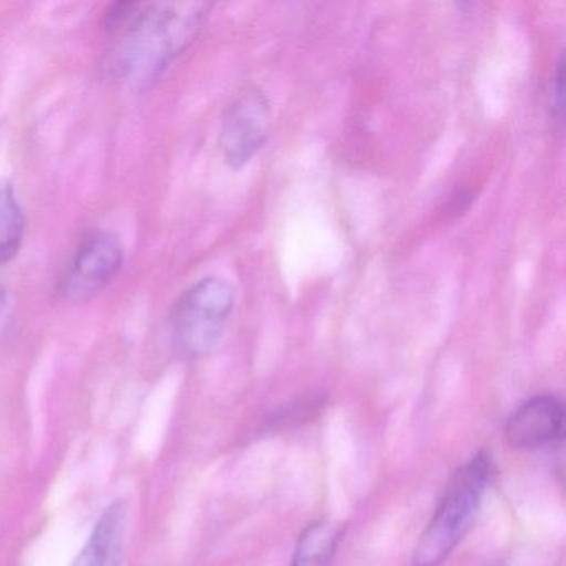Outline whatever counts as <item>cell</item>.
<instances>
[{
    "label": "cell",
    "instance_id": "6da1fadb",
    "mask_svg": "<svg viewBox=\"0 0 566 566\" xmlns=\"http://www.w3.org/2000/svg\"><path fill=\"white\" fill-rule=\"evenodd\" d=\"M207 2H117L104 15L107 69L132 91H147L200 35Z\"/></svg>",
    "mask_w": 566,
    "mask_h": 566
},
{
    "label": "cell",
    "instance_id": "7a4b0ae2",
    "mask_svg": "<svg viewBox=\"0 0 566 566\" xmlns=\"http://www.w3.org/2000/svg\"><path fill=\"white\" fill-rule=\"evenodd\" d=\"M492 475L486 453L479 452L453 472L413 548L412 566H440L469 532Z\"/></svg>",
    "mask_w": 566,
    "mask_h": 566
},
{
    "label": "cell",
    "instance_id": "3957f363",
    "mask_svg": "<svg viewBox=\"0 0 566 566\" xmlns=\"http://www.w3.org/2000/svg\"><path fill=\"white\" fill-rule=\"evenodd\" d=\"M234 310V290L221 277H203L181 294L171 313L175 347L190 359L207 356L220 343Z\"/></svg>",
    "mask_w": 566,
    "mask_h": 566
},
{
    "label": "cell",
    "instance_id": "277c9868",
    "mask_svg": "<svg viewBox=\"0 0 566 566\" xmlns=\"http://www.w3.org/2000/svg\"><path fill=\"white\" fill-rule=\"evenodd\" d=\"M271 108L261 92L248 91L234 98L221 118L220 148L233 170L247 167L270 138Z\"/></svg>",
    "mask_w": 566,
    "mask_h": 566
},
{
    "label": "cell",
    "instance_id": "5b68a950",
    "mask_svg": "<svg viewBox=\"0 0 566 566\" xmlns=\"http://www.w3.org/2000/svg\"><path fill=\"white\" fill-rule=\"evenodd\" d=\"M124 247L111 231L94 230L78 244L67 274L62 280V293L71 301H85L107 287L124 266Z\"/></svg>",
    "mask_w": 566,
    "mask_h": 566
},
{
    "label": "cell",
    "instance_id": "8992f818",
    "mask_svg": "<svg viewBox=\"0 0 566 566\" xmlns=\"http://www.w3.org/2000/svg\"><path fill=\"white\" fill-rule=\"evenodd\" d=\"M565 432V406L553 394L532 397L506 420V442L513 449L538 450L555 446Z\"/></svg>",
    "mask_w": 566,
    "mask_h": 566
},
{
    "label": "cell",
    "instance_id": "52a82bcc",
    "mask_svg": "<svg viewBox=\"0 0 566 566\" xmlns=\"http://www.w3.org/2000/svg\"><path fill=\"white\" fill-rule=\"evenodd\" d=\"M125 533H127L125 503H112L95 523L94 532L78 553L74 566H122Z\"/></svg>",
    "mask_w": 566,
    "mask_h": 566
},
{
    "label": "cell",
    "instance_id": "ba28073f",
    "mask_svg": "<svg viewBox=\"0 0 566 566\" xmlns=\"http://www.w3.org/2000/svg\"><path fill=\"white\" fill-rule=\"evenodd\" d=\"M339 542V526L323 520L310 523L297 539L291 566H331Z\"/></svg>",
    "mask_w": 566,
    "mask_h": 566
},
{
    "label": "cell",
    "instance_id": "9c48e42d",
    "mask_svg": "<svg viewBox=\"0 0 566 566\" xmlns=\"http://www.w3.org/2000/svg\"><path fill=\"white\" fill-rule=\"evenodd\" d=\"M25 214L11 185H0V266L11 263L21 250Z\"/></svg>",
    "mask_w": 566,
    "mask_h": 566
},
{
    "label": "cell",
    "instance_id": "30bf717a",
    "mask_svg": "<svg viewBox=\"0 0 566 566\" xmlns=\"http://www.w3.org/2000/svg\"><path fill=\"white\" fill-rule=\"evenodd\" d=\"M565 59L559 55L556 64L555 74H553L552 84L548 92V112L553 124H563V104H565Z\"/></svg>",
    "mask_w": 566,
    "mask_h": 566
}]
</instances>
